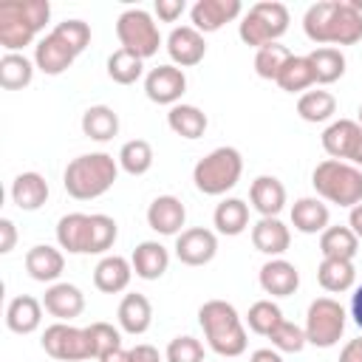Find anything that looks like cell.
Returning <instances> with one entry per match:
<instances>
[{
    "label": "cell",
    "mask_w": 362,
    "mask_h": 362,
    "mask_svg": "<svg viewBox=\"0 0 362 362\" xmlns=\"http://www.w3.org/2000/svg\"><path fill=\"white\" fill-rule=\"evenodd\" d=\"M167 124H170V130H173L175 136L192 141V139H201V136H204L209 119H206V113H204L201 107L178 102V105L170 107V113H167Z\"/></svg>",
    "instance_id": "obj_29"
},
{
    "label": "cell",
    "mask_w": 362,
    "mask_h": 362,
    "mask_svg": "<svg viewBox=\"0 0 362 362\" xmlns=\"http://www.w3.org/2000/svg\"><path fill=\"white\" fill-rule=\"evenodd\" d=\"M359 136H362V127L354 119H337L322 130V150L334 161H351Z\"/></svg>",
    "instance_id": "obj_18"
},
{
    "label": "cell",
    "mask_w": 362,
    "mask_h": 362,
    "mask_svg": "<svg viewBox=\"0 0 362 362\" xmlns=\"http://www.w3.org/2000/svg\"><path fill=\"white\" fill-rule=\"evenodd\" d=\"M218 255V238L212 229L192 226L175 238V257L184 266H206Z\"/></svg>",
    "instance_id": "obj_12"
},
{
    "label": "cell",
    "mask_w": 362,
    "mask_h": 362,
    "mask_svg": "<svg viewBox=\"0 0 362 362\" xmlns=\"http://www.w3.org/2000/svg\"><path fill=\"white\" fill-rule=\"evenodd\" d=\"M351 164L362 170V136H359V141H356V150H354V156H351Z\"/></svg>",
    "instance_id": "obj_56"
},
{
    "label": "cell",
    "mask_w": 362,
    "mask_h": 362,
    "mask_svg": "<svg viewBox=\"0 0 362 362\" xmlns=\"http://www.w3.org/2000/svg\"><path fill=\"white\" fill-rule=\"evenodd\" d=\"M351 317H354V322L362 328V286H356L354 294H351Z\"/></svg>",
    "instance_id": "obj_53"
},
{
    "label": "cell",
    "mask_w": 362,
    "mask_h": 362,
    "mask_svg": "<svg viewBox=\"0 0 362 362\" xmlns=\"http://www.w3.org/2000/svg\"><path fill=\"white\" fill-rule=\"evenodd\" d=\"M119 226L110 215H90V246L88 255H102L116 243Z\"/></svg>",
    "instance_id": "obj_44"
},
{
    "label": "cell",
    "mask_w": 362,
    "mask_h": 362,
    "mask_svg": "<svg viewBox=\"0 0 362 362\" xmlns=\"http://www.w3.org/2000/svg\"><path fill=\"white\" fill-rule=\"evenodd\" d=\"M348 3H351V6L356 8V11H362V0H348Z\"/></svg>",
    "instance_id": "obj_57"
},
{
    "label": "cell",
    "mask_w": 362,
    "mask_h": 362,
    "mask_svg": "<svg viewBox=\"0 0 362 362\" xmlns=\"http://www.w3.org/2000/svg\"><path fill=\"white\" fill-rule=\"evenodd\" d=\"M339 362H362V337L345 342V348L339 351Z\"/></svg>",
    "instance_id": "obj_51"
},
{
    "label": "cell",
    "mask_w": 362,
    "mask_h": 362,
    "mask_svg": "<svg viewBox=\"0 0 362 362\" xmlns=\"http://www.w3.org/2000/svg\"><path fill=\"white\" fill-rule=\"evenodd\" d=\"M311 68H314V79L317 85H331L345 74V54L334 45H320L311 54H305Z\"/></svg>",
    "instance_id": "obj_33"
},
{
    "label": "cell",
    "mask_w": 362,
    "mask_h": 362,
    "mask_svg": "<svg viewBox=\"0 0 362 362\" xmlns=\"http://www.w3.org/2000/svg\"><path fill=\"white\" fill-rule=\"evenodd\" d=\"M291 243V232L280 218H260L252 226V246L269 257H280Z\"/></svg>",
    "instance_id": "obj_24"
},
{
    "label": "cell",
    "mask_w": 362,
    "mask_h": 362,
    "mask_svg": "<svg viewBox=\"0 0 362 362\" xmlns=\"http://www.w3.org/2000/svg\"><path fill=\"white\" fill-rule=\"evenodd\" d=\"M34 59L25 54H3L0 57V88L3 90H23L34 79Z\"/></svg>",
    "instance_id": "obj_34"
},
{
    "label": "cell",
    "mask_w": 362,
    "mask_h": 362,
    "mask_svg": "<svg viewBox=\"0 0 362 362\" xmlns=\"http://www.w3.org/2000/svg\"><path fill=\"white\" fill-rule=\"evenodd\" d=\"M141 74H144V59H139L136 54L119 48L107 57V76L116 85H133L136 79H141Z\"/></svg>",
    "instance_id": "obj_40"
},
{
    "label": "cell",
    "mask_w": 362,
    "mask_h": 362,
    "mask_svg": "<svg viewBox=\"0 0 362 362\" xmlns=\"http://www.w3.org/2000/svg\"><path fill=\"white\" fill-rule=\"evenodd\" d=\"M249 362H283V356H280V351H274V348H257V351L249 356Z\"/></svg>",
    "instance_id": "obj_52"
},
{
    "label": "cell",
    "mask_w": 362,
    "mask_h": 362,
    "mask_svg": "<svg viewBox=\"0 0 362 362\" xmlns=\"http://www.w3.org/2000/svg\"><path fill=\"white\" fill-rule=\"evenodd\" d=\"M130 362H161V354H158V348L141 342V345L130 348Z\"/></svg>",
    "instance_id": "obj_50"
},
{
    "label": "cell",
    "mask_w": 362,
    "mask_h": 362,
    "mask_svg": "<svg viewBox=\"0 0 362 362\" xmlns=\"http://www.w3.org/2000/svg\"><path fill=\"white\" fill-rule=\"evenodd\" d=\"M48 181L40 175V173H20L14 181H11V201L17 209L23 212H37L45 201H48Z\"/></svg>",
    "instance_id": "obj_25"
},
{
    "label": "cell",
    "mask_w": 362,
    "mask_h": 362,
    "mask_svg": "<svg viewBox=\"0 0 362 362\" xmlns=\"http://www.w3.org/2000/svg\"><path fill=\"white\" fill-rule=\"evenodd\" d=\"M82 133L93 141H110L119 133V113L107 105H90L82 113Z\"/></svg>",
    "instance_id": "obj_32"
},
{
    "label": "cell",
    "mask_w": 362,
    "mask_h": 362,
    "mask_svg": "<svg viewBox=\"0 0 362 362\" xmlns=\"http://www.w3.org/2000/svg\"><path fill=\"white\" fill-rule=\"evenodd\" d=\"M85 331H88V339H90V348H93V359L122 348V334L110 322H90Z\"/></svg>",
    "instance_id": "obj_45"
},
{
    "label": "cell",
    "mask_w": 362,
    "mask_h": 362,
    "mask_svg": "<svg viewBox=\"0 0 362 362\" xmlns=\"http://www.w3.org/2000/svg\"><path fill=\"white\" fill-rule=\"evenodd\" d=\"M42 322V300L31 294H20L6 308V325L14 334H34Z\"/></svg>",
    "instance_id": "obj_27"
},
{
    "label": "cell",
    "mask_w": 362,
    "mask_h": 362,
    "mask_svg": "<svg viewBox=\"0 0 362 362\" xmlns=\"http://www.w3.org/2000/svg\"><path fill=\"white\" fill-rule=\"evenodd\" d=\"M198 322L204 328V337H206V345L218 354V356H240L249 345V337H246V328L238 317V308L226 300H206L201 308H198Z\"/></svg>",
    "instance_id": "obj_2"
},
{
    "label": "cell",
    "mask_w": 362,
    "mask_h": 362,
    "mask_svg": "<svg viewBox=\"0 0 362 362\" xmlns=\"http://www.w3.org/2000/svg\"><path fill=\"white\" fill-rule=\"evenodd\" d=\"M249 8L269 25V31L274 34V40H280V37L288 31L291 17H288V8H286L283 3H277V0H260V3H255V6H249Z\"/></svg>",
    "instance_id": "obj_43"
},
{
    "label": "cell",
    "mask_w": 362,
    "mask_h": 362,
    "mask_svg": "<svg viewBox=\"0 0 362 362\" xmlns=\"http://www.w3.org/2000/svg\"><path fill=\"white\" fill-rule=\"evenodd\" d=\"M249 201L260 218H277L286 206V187L274 175H257L249 187Z\"/></svg>",
    "instance_id": "obj_19"
},
{
    "label": "cell",
    "mask_w": 362,
    "mask_h": 362,
    "mask_svg": "<svg viewBox=\"0 0 362 362\" xmlns=\"http://www.w3.org/2000/svg\"><path fill=\"white\" fill-rule=\"evenodd\" d=\"M153 11L161 23H175L184 11H187V3L184 0H156L153 3Z\"/></svg>",
    "instance_id": "obj_48"
},
{
    "label": "cell",
    "mask_w": 362,
    "mask_h": 362,
    "mask_svg": "<svg viewBox=\"0 0 362 362\" xmlns=\"http://www.w3.org/2000/svg\"><path fill=\"white\" fill-rule=\"evenodd\" d=\"M99 362H130V351H124V348H116V351H110V354L99 356Z\"/></svg>",
    "instance_id": "obj_55"
},
{
    "label": "cell",
    "mask_w": 362,
    "mask_h": 362,
    "mask_svg": "<svg viewBox=\"0 0 362 362\" xmlns=\"http://www.w3.org/2000/svg\"><path fill=\"white\" fill-rule=\"evenodd\" d=\"M119 167L127 175H144L153 167V147L144 139H130L119 150Z\"/></svg>",
    "instance_id": "obj_38"
},
{
    "label": "cell",
    "mask_w": 362,
    "mask_h": 362,
    "mask_svg": "<svg viewBox=\"0 0 362 362\" xmlns=\"http://www.w3.org/2000/svg\"><path fill=\"white\" fill-rule=\"evenodd\" d=\"M269 339H272V348L280 351V354H300V351L308 345L305 331H303L300 325L288 322V320H280V322L274 325V331L269 334Z\"/></svg>",
    "instance_id": "obj_42"
},
{
    "label": "cell",
    "mask_w": 362,
    "mask_h": 362,
    "mask_svg": "<svg viewBox=\"0 0 362 362\" xmlns=\"http://www.w3.org/2000/svg\"><path fill=\"white\" fill-rule=\"evenodd\" d=\"M260 288L272 297H291L300 288V272L294 263L283 260V257H272L260 266Z\"/></svg>",
    "instance_id": "obj_16"
},
{
    "label": "cell",
    "mask_w": 362,
    "mask_h": 362,
    "mask_svg": "<svg viewBox=\"0 0 362 362\" xmlns=\"http://www.w3.org/2000/svg\"><path fill=\"white\" fill-rule=\"evenodd\" d=\"M187 90V76L181 68L175 65H158V68H150L147 76H144V93L150 102L156 105H178L181 96Z\"/></svg>",
    "instance_id": "obj_10"
},
{
    "label": "cell",
    "mask_w": 362,
    "mask_h": 362,
    "mask_svg": "<svg viewBox=\"0 0 362 362\" xmlns=\"http://www.w3.org/2000/svg\"><path fill=\"white\" fill-rule=\"evenodd\" d=\"M76 54H82L88 45H90V25L85 23V20H62V23H57V28H54Z\"/></svg>",
    "instance_id": "obj_47"
},
{
    "label": "cell",
    "mask_w": 362,
    "mask_h": 362,
    "mask_svg": "<svg viewBox=\"0 0 362 362\" xmlns=\"http://www.w3.org/2000/svg\"><path fill=\"white\" fill-rule=\"evenodd\" d=\"M303 31L317 45H354L362 40V11L348 0H320L305 8Z\"/></svg>",
    "instance_id": "obj_1"
},
{
    "label": "cell",
    "mask_w": 362,
    "mask_h": 362,
    "mask_svg": "<svg viewBox=\"0 0 362 362\" xmlns=\"http://www.w3.org/2000/svg\"><path fill=\"white\" fill-rule=\"evenodd\" d=\"M243 17V6L240 0H198L192 8H189V20H192V28L201 31V34H212V31H221L226 23Z\"/></svg>",
    "instance_id": "obj_11"
},
{
    "label": "cell",
    "mask_w": 362,
    "mask_h": 362,
    "mask_svg": "<svg viewBox=\"0 0 362 362\" xmlns=\"http://www.w3.org/2000/svg\"><path fill=\"white\" fill-rule=\"evenodd\" d=\"M65 269V255L48 243H37L25 252V272L37 283H54Z\"/></svg>",
    "instance_id": "obj_22"
},
{
    "label": "cell",
    "mask_w": 362,
    "mask_h": 362,
    "mask_svg": "<svg viewBox=\"0 0 362 362\" xmlns=\"http://www.w3.org/2000/svg\"><path fill=\"white\" fill-rule=\"evenodd\" d=\"M348 226H351V232L362 240V204H356V206L351 209V215H348Z\"/></svg>",
    "instance_id": "obj_54"
},
{
    "label": "cell",
    "mask_w": 362,
    "mask_h": 362,
    "mask_svg": "<svg viewBox=\"0 0 362 362\" xmlns=\"http://www.w3.org/2000/svg\"><path fill=\"white\" fill-rule=\"evenodd\" d=\"M288 59H291V51H288L286 45L269 42V45L257 48V54H255V74H257L260 79L277 82V76H280V71L286 68Z\"/></svg>",
    "instance_id": "obj_39"
},
{
    "label": "cell",
    "mask_w": 362,
    "mask_h": 362,
    "mask_svg": "<svg viewBox=\"0 0 362 362\" xmlns=\"http://www.w3.org/2000/svg\"><path fill=\"white\" fill-rule=\"evenodd\" d=\"M297 113L303 122H311V124L328 122L337 113V99L328 90H305L297 99Z\"/></svg>",
    "instance_id": "obj_36"
},
{
    "label": "cell",
    "mask_w": 362,
    "mask_h": 362,
    "mask_svg": "<svg viewBox=\"0 0 362 362\" xmlns=\"http://www.w3.org/2000/svg\"><path fill=\"white\" fill-rule=\"evenodd\" d=\"M116 317H119V328H122L124 334L139 337V334H144V331L150 328V322H153V305H150V300H147L144 294L133 291V294H124V297H122Z\"/></svg>",
    "instance_id": "obj_26"
},
{
    "label": "cell",
    "mask_w": 362,
    "mask_h": 362,
    "mask_svg": "<svg viewBox=\"0 0 362 362\" xmlns=\"http://www.w3.org/2000/svg\"><path fill=\"white\" fill-rule=\"evenodd\" d=\"M331 212L320 198H297L291 206V223L303 235H322L328 229Z\"/></svg>",
    "instance_id": "obj_28"
},
{
    "label": "cell",
    "mask_w": 362,
    "mask_h": 362,
    "mask_svg": "<svg viewBox=\"0 0 362 362\" xmlns=\"http://www.w3.org/2000/svg\"><path fill=\"white\" fill-rule=\"evenodd\" d=\"M167 54L175 68H192L206 57V42L204 34L195 31L192 25H175L167 37Z\"/></svg>",
    "instance_id": "obj_14"
},
{
    "label": "cell",
    "mask_w": 362,
    "mask_h": 362,
    "mask_svg": "<svg viewBox=\"0 0 362 362\" xmlns=\"http://www.w3.org/2000/svg\"><path fill=\"white\" fill-rule=\"evenodd\" d=\"M57 243L68 255H88L90 246V215L68 212L57 223Z\"/></svg>",
    "instance_id": "obj_20"
},
{
    "label": "cell",
    "mask_w": 362,
    "mask_h": 362,
    "mask_svg": "<svg viewBox=\"0 0 362 362\" xmlns=\"http://www.w3.org/2000/svg\"><path fill=\"white\" fill-rule=\"evenodd\" d=\"M51 17L48 0H14L0 6V45L6 54H20L45 28Z\"/></svg>",
    "instance_id": "obj_4"
},
{
    "label": "cell",
    "mask_w": 362,
    "mask_h": 362,
    "mask_svg": "<svg viewBox=\"0 0 362 362\" xmlns=\"http://www.w3.org/2000/svg\"><path fill=\"white\" fill-rule=\"evenodd\" d=\"M116 37L124 51L136 54L139 59H150L161 48V31L150 11L144 8H124L116 20Z\"/></svg>",
    "instance_id": "obj_7"
},
{
    "label": "cell",
    "mask_w": 362,
    "mask_h": 362,
    "mask_svg": "<svg viewBox=\"0 0 362 362\" xmlns=\"http://www.w3.org/2000/svg\"><path fill=\"white\" fill-rule=\"evenodd\" d=\"M164 359L167 362H204V345H201V339H195L189 334L175 337V339H170Z\"/></svg>",
    "instance_id": "obj_46"
},
{
    "label": "cell",
    "mask_w": 362,
    "mask_h": 362,
    "mask_svg": "<svg viewBox=\"0 0 362 362\" xmlns=\"http://www.w3.org/2000/svg\"><path fill=\"white\" fill-rule=\"evenodd\" d=\"M42 308L51 317H57V322H71L74 317H79L85 311V294L74 283H54L45 288Z\"/></svg>",
    "instance_id": "obj_17"
},
{
    "label": "cell",
    "mask_w": 362,
    "mask_h": 362,
    "mask_svg": "<svg viewBox=\"0 0 362 362\" xmlns=\"http://www.w3.org/2000/svg\"><path fill=\"white\" fill-rule=\"evenodd\" d=\"M311 184L317 195L328 204L351 206V209L362 204V170L348 161H334V158L320 161L311 173Z\"/></svg>",
    "instance_id": "obj_5"
},
{
    "label": "cell",
    "mask_w": 362,
    "mask_h": 362,
    "mask_svg": "<svg viewBox=\"0 0 362 362\" xmlns=\"http://www.w3.org/2000/svg\"><path fill=\"white\" fill-rule=\"evenodd\" d=\"M187 223V206L175 195H158L147 206V226L158 235H181Z\"/></svg>",
    "instance_id": "obj_15"
},
{
    "label": "cell",
    "mask_w": 362,
    "mask_h": 362,
    "mask_svg": "<svg viewBox=\"0 0 362 362\" xmlns=\"http://www.w3.org/2000/svg\"><path fill=\"white\" fill-rule=\"evenodd\" d=\"M17 243V226L8 218H0V255H8Z\"/></svg>",
    "instance_id": "obj_49"
},
{
    "label": "cell",
    "mask_w": 362,
    "mask_h": 362,
    "mask_svg": "<svg viewBox=\"0 0 362 362\" xmlns=\"http://www.w3.org/2000/svg\"><path fill=\"white\" fill-rule=\"evenodd\" d=\"M212 223H215V229L221 235H229V238L246 232V226H249V204L243 198H223L215 206Z\"/></svg>",
    "instance_id": "obj_31"
},
{
    "label": "cell",
    "mask_w": 362,
    "mask_h": 362,
    "mask_svg": "<svg viewBox=\"0 0 362 362\" xmlns=\"http://www.w3.org/2000/svg\"><path fill=\"white\" fill-rule=\"evenodd\" d=\"M76 57H79V54H76L57 31L45 34V37L34 45V65H37L45 76H59V74H65V71L74 65Z\"/></svg>",
    "instance_id": "obj_13"
},
{
    "label": "cell",
    "mask_w": 362,
    "mask_h": 362,
    "mask_svg": "<svg viewBox=\"0 0 362 362\" xmlns=\"http://www.w3.org/2000/svg\"><path fill=\"white\" fill-rule=\"evenodd\" d=\"M42 351L59 362H85L93 359V348L85 328L71 322H54L42 331Z\"/></svg>",
    "instance_id": "obj_9"
},
{
    "label": "cell",
    "mask_w": 362,
    "mask_h": 362,
    "mask_svg": "<svg viewBox=\"0 0 362 362\" xmlns=\"http://www.w3.org/2000/svg\"><path fill=\"white\" fill-rule=\"evenodd\" d=\"M345 322H348V314L334 297H317V300H311V305L305 311L303 331H305L308 345L334 348L345 334Z\"/></svg>",
    "instance_id": "obj_8"
},
{
    "label": "cell",
    "mask_w": 362,
    "mask_h": 362,
    "mask_svg": "<svg viewBox=\"0 0 362 362\" xmlns=\"http://www.w3.org/2000/svg\"><path fill=\"white\" fill-rule=\"evenodd\" d=\"M320 252H322V257L354 260L359 252V238L351 232V226H328L320 235Z\"/></svg>",
    "instance_id": "obj_35"
},
{
    "label": "cell",
    "mask_w": 362,
    "mask_h": 362,
    "mask_svg": "<svg viewBox=\"0 0 362 362\" xmlns=\"http://www.w3.org/2000/svg\"><path fill=\"white\" fill-rule=\"evenodd\" d=\"M317 280L328 294H342L354 288L356 280V269L354 260H337V257H322L320 269H317Z\"/></svg>",
    "instance_id": "obj_30"
},
{
    "label": "cell",
    "mask_w": 362,
    "mask_h": 362,
    "mask_svg": "<svg viewBox=\"0 0 362 362\" xmlns=\"http://www.w3.org/2000/svg\"><path fill=\"white\" fill-rule=\"evenodd\" d=\"M277 85H280V90H286V93H300V90H305V88L317 85L314 68H311L308 57H294V54H291V59L286 62V68H283L280 76H277Z\"/></svg>",
    "instance_id": "obj_37"
},
{
    "label": "cell",
    "mask_w": 362,
    "mask_h": 362,
    "mask_svg": "<svg viewBox=\"0 0 362 362\" xmlns=\"http://www.w3.org/2000/svg\"><path fill=\"white\" fill-rule=\"evenodd\" d=\"M356 124L362 127V105H359V119H356Z\"/></svg>",
    "instance_id": "obj_58"
},
{
    "label": "cell",
    "mask_w": 362,
    "mask_h": 362,
    "mask_svg": "<svg viewBox=\"0 0 362 362\" xmlns=\"http://www.w3.org/2000/svg\"><path fill=\"white\" fill-rule=\"evenodd\" d=\"M130 263H133V274L136 277H141V280H158L170 269V252L158 240H141L133 249Z\"/></svg>",
    "instance_id": "obj_23"
},
{
    "label": "cell",
    "mask_w": 362,
    "mask_h": 362,
    "mask_svg": "<svg viewBox=\"0 0 362 362\" xmlns=\"http://www.w3.org/2000/svg\"><path fill=\"white\" fill-rule=\"evenodd\" d=\"M130 277H133V263L122 255H107L96 263L93 269V286L102 291V294H119L130 286Z\"/></svg>",
    "instance_id": "obj_21"
},
{
    "label": "cell",
    "mask_w": 362,
    "mask_h": 362,
    "mask_svg": "<svg viewBox=\"0 0 362 362\" xmlns=\"http://www.w3.org/2000/svg\"><path fill=\"white\" fill-rule=\"evenodd\" d=\"M280 320H286V317H283L280 305L272 303V300H257V303H252V305H249V314H246L249 331H255V334H260V337H269Z\"/></svg>",
    "instance_id": "obj_41"
},
{
    "label": "cell",
    "mask_w": 362,
    "mask_h": 362,
    "mask_svg": "<svg viewBox=\"0 0 362 362\" xmlns=\"http://www.w3.org/2000/svg\"><path fill=\"white\" fill-rule=\"evenodd\" d=\"M240 175H243V156L235 147H215L192 170L195 189L204 192V195L229 192L240 181Z\"/></svg>",
    "instance_id": "obj_6"
},
{
    "label": "cell",
    "mask_w": 362,
    "mask_h": 362,
    "mask_svg": "<svg viewBox=\"0 0 362 362\" xmlns=\"http://www.w3.org/2000/svg\"><path fill=\"white\" fill-rule=\"evenodd\" d=\"M116 175H119V158H113L110 153H85L68 161L62 187L76 201H93L113 187Z\"/></svg>",
    "instance_id": "obj_3"
}]
</instances>
